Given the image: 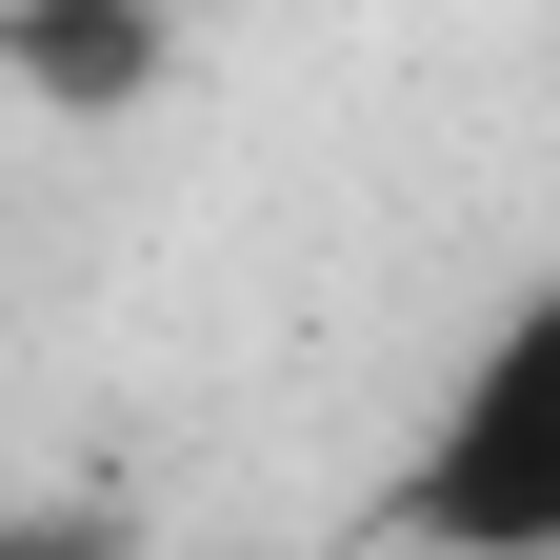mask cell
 Instances as JSON below:
<instances>
[{
	"instance_id": "obj_1",
	"label": "cell",
	"mask_w": 560,
	"mask_h": 560,
	"mask_svg": "<svg viewBox=\"0 0 560 560\" xmlns=\"http://www.w3.org/2000/svg\"><path fill=\"white\" fill-rule=\"evenodd\" d=\"M381 560H560V260L441 361V400L400 420Z\"/></svg>"
},
{
	"instance_id": "obj_2",
	"label": "cell",
	"mask_w": 560,
	"mask_h": 560,
	"mask_svg": "<svg viewBox=\"0 0 560 560\" xmlns=\"http://www.w3.org/2000/svg\"><path fill=\"white\" fill-rule=\"evenodd\" d=\"M161 81H180V21H161V0H0V101H21V120L101 140Z\"/></svg>"
},
{
	"instance_id": "obj_3",
	"label": "cell",
	"mask_w": 560,
	"mask_h": 560,
	"mask_svg": "<svg viewBox=\"0 0 560 560\" xmlns=\"http://www.w3.org/2000/svg\"><path fill=\"white\" fill-rule=\"evenodd\" d=\"M0 560H140L120 501H0Z\"/></svg>"
},
{
	"instance_id": "obj_4",
	"label": "cell",
	"mask_w": 560,
	"mask_h": 560,
	"mask_svg": "<svg viewBox=\"0 0 560 560\" xmlns=\"http://www.w3.org/2000/svg\"><path fill=\"white\" fill-rule=\"evenodd\" d=\"M0 140H21V101H0Z\"/></svg>"
}]
</instances>
